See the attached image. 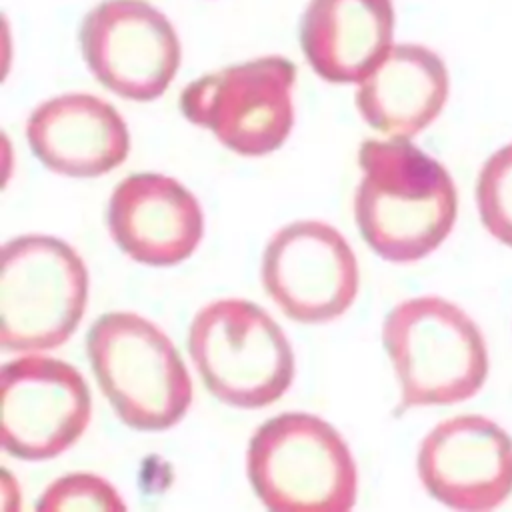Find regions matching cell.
Masks as SVG:
<instances>
[{
	"label": "cell",
	"mask_w": 512,
	"mask_h": 512,
	"mask_svg": "<svg viewBox=\"0 0 512 512\" xmlns=\"http://www.w3.org/2000/svg\"><path fill=\"white\" fill-rule=\"evenodd\" d=\"M354 218L384 260L416 262L450 234L458 194L448 170L408 140H364Z\"/></svg>",
	"instance_id": "cell-1"
},
{
	"label": "cell",
	"mask_w": 512,
	"mask_h": 512,
	"mask_svg": "<svg viewBox=\"0 0 512 512\" xmlns=\"http://www.w3.org/2000/svg\"><path fill=\"white\" fill-rule=\"evenodd\" d=\"M382 344L400 384L402 408L464 402L488 376V350L480 328L462 308L440 296L396 304L384 318Z\"/></svg>",
	"instance_id": "cell-2"
},
{
	"label": "cell",
	"mask_w": 512,
	"mask_h": 512,
	"mask_svg": "<svg viewBox=\"0 0 512 512\" xmlns=\"http://www.w3.org/2000/svg\"><path fill=\"white\" fill-rule=\"evenodd\" d=\"M246 468L262 504L274 512H346L356 502V464L326 420L284 412L250 438Z\"/></svg>",
	"instance_id": "cell-3"
},
{
	"label": "cell",
	"mask_w": 512,
	"mask_h": 512,
	"mask_svg": "<svg viewBox=\"0 0 512 512\" xmlns=\"http://www.w3.org/2000/svg\"><path fill=\"white\" fill-rule=\"evenodd\" d=\"M86 352L100 390L124 424L172 428L192 402L188 370L170 338L134 312H106L88 330Z\"/></svg>",
	"instance_id": "cell-4"
},
{
	"label": "cell",
	"mask_w": 512,
	"mask_h": 512,
	"mask_svg": "<svg viewBox=\"0 0 512 512\" xmlns=\"http://www.w3.org/2000/svg\"><path fill=\"white\" fill-rule=\"evenodd\" d=\"M188 350L204 386L236 408L276 402L294 378L288 338L250 300L222 298L202 306L188 330Z\"/></svg>",
	"instance_id": "cell-5"
},
{
	"label": "cell",
	"mask_w": 512,
	"mask_h": 512,
	"mask_svg": "<svg viewBox=\"0 0 512 512\" xmlns=\"http://www.w3.org/2000/svg\"><path fill=\"white\" fill-rule=\"evenodd\" d=\"M88 272L78 252L44 234L12 238L2 248L0 346L40 352L64 344L80 324Z\"/></svg>",
	"instance_id": "cell-6"
},
{
	"label": "cell",
	"mask_w": 512,
	"mask_h": 512,
	"mask_svg": "<svg viewBox=\"0 0 512 512\" xmlns=\"http://www.w3.org/2000/svg\"><path fill=\"white\" fill-rule=\"evenodd\" d=\"M296 66L262 56L192 80L180 94L182 114L242 156H264L284 144L294 124Z\"/></svg>",
	"instance_id": "cell-7"
},
{
	"label": "cell",
	"mask_w": 512,
	"mask_h": 512,
	"mask_svg": "<svg viewBox=\"0 0 512 512\" xmlns=\"http://www.w3.org/2000/svg\"><path fill=\"white\" fill-rule=\"evenodd\" d=\"M78 38L96 80L126 100H156L180 66L174 26L146 0H104L84 16Z\"/></svg>",
	"instance_id": "cell-8"
},
{
	"label": "cell",
	"mask_w": 512,
	"mask_h": 512,
	"mask_svg": "<svg viewBox=\"0 0 512 512\" xmlns=\"http://www.w3.org/2000/svg\"><path fill=\"white\" fill-rule=\"evenodd\" d=\"M2 448L22 460H48L68 450L92 412L84 376L68 362L22 356L0 374Z\"/></svg>",
	"instance_id": "cell-9"
},
{
	"label": "cell",
	"mask_w": 512,
	"mask_h": 512,
	"mask_svg": "<svg viewBox=\"0 0 512 512\" xmlns=\"http://www.w3.org/2000/svg\"><path fill=\"white\" fill-rule=\"evenodd\" d=\"M358 262L346 238L326 222L298 220L280 228L262 256V284L294 322L342 316L358 292Z\"/></svg>",
	"instance_id": "cell-10"
},
{
	"label": "cell",
	"mask_w": 512,
	"mask_h": 512,
	"mask_svg": "<svg viewBox=\"0 0 512 512\" xmlns=\"http://www.w3.org/2000/svg\"><path fill=\"white\" fill-rule=\"evenodd\" d=\"M416 464L428 494L456 510H492L512 494V438L480 414L436 424L422 440Z\"/></svg>",
	"instance_id": "cell-11"
},
{
	"label": "cell",
	"mask_w": 512,
	"mask_h": 512,
	"mask_svg": "<svg viewBox=\"0 0 512 512\" xmlns=\"http://www.w3.org/2000/svg\"><path fill=\"white\" fill-rule=\"evenodd\" d=\"M108 230L132 260L174 266L200 244L204 218L198 200L180 182L136 172L120 180L110 196Z\"/></svg>",
	"instance_id": "cell-12"
},
{
	"label": "cell",
	"mask_w": 512,
	"mask_h": 512,
	"mask_svg": "<svg viewBox=\"0 0 512 512\" xmlns=\"http://www.w3.org/2000/svg\"><path fill=\"white\" fill-rule=\"evenodd\" d=\"M32 154L52 172L72 178L102 176L130 150L126 122L98 96L70 92L42 102L28 116Z\"/></svg>",
	"instance_id": "cell-13"
},
{
	"label": "cell",
	"mask_w": 512,
	"mask_h": 512,
	"mask_svg": "<svg viewBox=\"0 0 512 512\" xmlns=\"http://www.w3.org/2000/svg\"><path fill=\"white\" fill-rule=\"evenodd\" d=\"M448 88V70L436 52L420 44H396L360 82L356 106L376 132L410 140L438 118Z\"/></svg>",
	"instance_id": "cell-14"
},
{
	"label": "cell",
	"mask_w": 512,
	"mask_h": 512,
	"mask_svg": "<svg viewBox=\"0 0 512 512\" xmlns=\"http://www.w3.org/2000/svg\"><path fill=\"white\" fill-rule=\"evenodd\" d=\"M392 36V0H310L300 24L308 64L338 84H360L392 48Z\"/></svg>",
	"instance_id": "cell-15"
},
{
	"label": "cell",
	"mask_w": 512,
	"mask_h": 512,
	"mask_svg": "<svg viewBox=\"0 0 512 512\" xmlns=\"http://www.w3.org/2000/svg\"><path fill=\"white\" fill-rule=\"evenodd\" d=\"M476 204L484 228L512 248V142L484 162L476 184Z\"/></svg>",
	"instance_id": "cell-16"
},
{
	"label": "cell",
	"mask_w": 512,
	"mask_h": 512,
	"mask_svg": "<svg viewBox=\"0 0 512 512\" xmlns=\"http://www.w3.org/2000/svg\"><path fill=\"white\" fill-rule=\"evenodd\" d=\"M36 510H126V504L104 478L88 472H76L56 478L40 494Z\"/></svg>",
	"instance_id": "cell-17"
}]
</instances>
